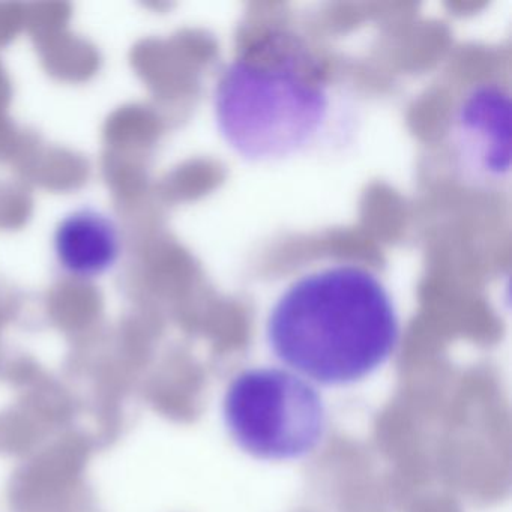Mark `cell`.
Segmentation results:
<instances>
[{"mask_svg":"<svg viewBox=\"0 0 512 512\" xmlns=\"http://www.w3.org/2000/svg\"><path fill=\"white\" fill-rule=\"evenodd\" d=\"M344 95L325 56L283 25L251 34L218 77V133L248 163L274 164L332 146L346 130Z\"/></svg>","mask_w":512,"mask_h":512,"instance_id":"cell-1","label":"cell"},{"mask_svg":"<svg viewBox=\"0 0 512 512\" xmlns=\"http://www.w3.org/2000/svg\"><path fill=\"white\" fill-rule=\"evenodd\" d=\"M265 338L281 365L308 382L350 386L394 356L400 313L376 269L328 260L287 281L266 314Z\"/></svg>","mask_w":512,"mask_h":512,"instance_id":"cell-2","label":"cell"},{"mask_svg":"<svg viewBox=\"0 0 512 512\" xmlns=\"http://www.w3.org/2000/svg\"><path fill=\"white\" fill-rule=\"evenodd\" d=\"M223 419L242 452L272 463L308 457L328 431L317 386L283 365L239 371L227 385Z\"/></svg>","mask_w":512,"mask_h":512,"instance_id":"cell-3","label":"cell"},{"mask_svg":"<svg viewBox=\"0 0 512 512\" xmlns=\"http://www.w3.org/2000/svg\"><path fill=\"white\" fill-rule=\"evenodd\" d=\"M449 160L461 181L497 188L511 170V98L502 83L481 80L464 89L446 128Z\"/></svg>","mask_w":512,"mask_h":512,"instance_id":"cell-4","label":"cell"},{"mask_svg":"<svg viewBox=\"0 0 512 512\" xmlns=\"http://www.w3.org/2000/svg\"><path fill=\"white\" fill-rule=\"evenodd\" d=\"M85 434L70 431L23 464L8 487L14 512H53L73 502L91 458Z\"/></svg>","mask_w":512,"mask_h":512,"instance_id":"cell-5","label":"cell"},{"mask_svg":"<svg viewBox=\"0 0 512 512\" xmlns=\"http://www.w3.org/2000/svg\"><path fill=\"white\" fill-rule=\"evenodd\" d=\"M53 253L62 271L71 277H103L121 257V230L106 212L86 206L74 209L56 226Z\"/></svg>","mask_w":512,"mask_h":512,"instance_id":"cell-6","label":"cell"},{"mask_svg":"<svg viewBox=\"0 0 512 512\" xmlns=\"http://www.w3.org/2000/svg\"><path fill=\"white\" fill-rule=\"evenodd\" d=\"M52 433L22 404L0 412V454L25 457Z\"/></svg>","mask_w":512,"mask_h":512,"instance_id":"cell-7","label":"cell"},{"mask_svg":"<svg viewBox=\"0 0 512 512\" xmlns=\"http://www.w3.org/2000/svg\"><path fill=\"white\" fill-rule=\"evenodd\" d=\"M43 371L40 367H37L31 362H20V364L13 365V367L5 373L8 382L14 386V388L25 389L26 386L32 385L38 377L43 376Z\"/></svg>","mask_w":512,"mask_h":512,"instance_id":"cell-8","label":"cell"},{"mask_svg":"<svg viewBox=\"0 0 512 512\" xmlns=\"http://www.w3.org/2000/svg\"><path fill=\"white\" fill-rule=\"evenodd\" d=\"M70 505H71V503H68V505H65L64 508L56 509V511H53V512H71Z\"/></svg>","mask_w":512,"mask_h":512,"instance_id":"cell-9","label":"cell"}]
</instances>
